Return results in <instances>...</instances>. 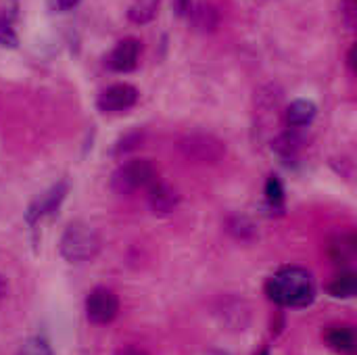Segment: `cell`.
Listing matches in <instances>:
<instances>
[{"mask_svg": "<svg viewBox=\"0 0 357 355\" xmlns=\"http://www.w3.org/2000/svg\"><path fill=\"white\" fill-rule=\"evenodd\" d=\"M266 295L282 308H307L316 299V282L305 268H280L268 282Z\"/></svg>", "mask_w": 357, "mask_h": 355, "instance_id": "obj_1", "label": "cell"}, {"mask_svg": "<svg viewBox=\"0 0 357 355\" xmlns=\"http://www.w3.org/2000/svg\"><path fill=\"white\" fill-rule=\"evenodd\" d=\"M59 251L69 264H86L92 262L100 251L98 232L86 222H71L59 243Z\"/></svg>", "mask_w": 357, "mask_h": 355, "instance_id": "obj_2", "label": "cell"}, {"mask_svg": "<svg viewBox=\"0 0 357 355\" xmlns=\"http://www.w3.org/2000/svg\"><path fill=\"white\" fill-rule=\"evenodd\" d=\"M157 182V167L149 159H132L113 174L111 186L119 195H130L142 188H151Z\"/></svg>", "mask_w": 357, "mask_h": 355, "instance_id": "obj_3", "label": "cell"}, {"mask_svg": "<svg viewBox=\"0 0 357 355\" xmlns=\"http://www.w3.org/2000/svg\"><path fill=\"white\" fill-rule=\"evenodd\" d=\"M178 151L184 159L192 161V163H203V165H213L220 163L226 155V144L205 132H195V134H186L180 142H178Z\"/></svg>", "mask_w": 357, "mask_h": 355, "instance_id": "obj_4", "label": "cell"}, {"mask_svg": "<svg viewBox=\"0 0 357 355\" xmlns=\"http://www.w3.org/2000/svg\"><path fill=\"white\" fill-rule=\"evenodd\" d=\"M119 314V299L107 287H96L86 297V316L92 324H109Z\"/></svg>", "mask_w": 357, "mask_h": 355, "instance_id": "obj_5", "label": "cell"}, {"mask_svg": "<svg viewBox=\"0 0 357 355\" xmlns=\"http://www.w3.org/2000/svg\"><path fill=\"white\" fill-rule=\"evenodd\" d=\"M136 100H138V90L134 86L115 84L98 96L96 105L102 113H121V111L132 109Z\"/></svg>", "mask_w": 357, "mask_h": 355, "instance_id": "obj_6", "label": "cell"}, {"mask_svg": "<svg viewBox=\"0 0 357 355\" xmlns=\"http://www.w3.org/2000/svg\"><path fill=\"white\" fill-rule=\"evenodd\" d=\"M65 197H67V182H59V184H54L50 190H46L44 195H40V197L29 205V209H27V213H25L27 224L33 226V224H38L44 216L54 213V211L61 207V203L65 201Z\"/></svg>", "mask_w": 357, "mask_h": 355, "instance_id": "obj_7", "label": "cell"}, {"mask_svg": "<svg viewBox=\"0 0 357 355\" xmlns=\"http://www.w3.org/2000/svg\"><path fill=\"white\" fill-rule=\"evenodd\" d=\"M138 56H140V42L136 38H126L111 50L107 65H109V69H113L117 73H128V71L136 69Z\"/></svg>", "mask_w": 357, "mask_h": 355, "instance_id": "obj_8", "label": "cell"}, {"mask_svg": "<svg viewBox=\"0 0 357 355\" xmlns=\"http://www.w3.org/2000/svg\"><path fill=\"white\" fill-rule=\"evenodd\" d=\"M188 17H190V23L197 31L201 33H211L218 29L220 25V10L209 4V2H197V4H190L188 8Z\"/></svg>", "mask_w": 357, "mask_h": 355, "instance_id": "obj_9", "label": "cell"}, {"mask_svg": "<svg viewBox=\"0 0 357 355\" xmlns=\"http://www.w3.org/2000/svg\"><path fill=\"white\" fill-rule=\"evenodd\" d=\"M149 203H151V209L155 213H169L176 209V205L180 203V195L165 182H155L151 188H149Z\"/></svg>", "mask_w": 357, "mask_h": 355, "instance_id": "obj_10", "label": "cell"}, {"mask_svg": "<svg viewBox=\"0 0 357 355\" xmlns=\"http://www.w3.org/2000/svg\"><path fill=\"white\" fill-rule=\"evenodd\" d=\"M218 314L222 316V322L232 326L234 331H243L249 322V308L245 305L243 299H236V297L222 299Z\"/></svg>", "mask_w": 357, "mask_h": 355, "instance_id": "obj_11", "label": "cell"}, {"mask_svg": "<svg viewBox=\"0 0 357 355\" xmlns=\"http://www.w3.org/2000/svg\"><path fill=\"white\" fill-rule=\"evenodd\" d=\"M324 339L328 343L331 349L339 352L343 355H354L356 354L357 341H356V331L351 326L339 324V326H328L324 333Z\"/></svg>", "mask_w": 357, "mask_h": 355, "instance_id": "obj_12", "label": "cell"}, {"mask_svg": "<svg viewBox=\"0 0 357 355\" xmlns=\"http://www.w3.org/2000/svg\"><path fill=\"white\" fill-rule=\"evenodd\" d=\"M316 115H318V107H316L312 100H307V98H297V100H293V103L289 105V109H287V123H289V128L299 130V128L310 126V123L316 119Z\"/></svg>", "mask_w": 357, "mask_h": 355, "instance_id": "obj_13", "label": "cell"}, {"mask_svg": "<svg viewBox=\"0 0 357 355\" xmlns=\"http://www.w3.org/2000/svg\"><path fill=\"white\" fill-rule=\"evenodd\" d=\"M272 149H274V153H276L280 159L291 161V159H295V157L299 155V151L303 149V138L291 128V132H284V134H280V136L274 140Z\"/></svg>", "mask_w": 357, "mask_h": 355, "instance_id": "obj_14", "label": "cell"}, {"mask_svg": "<svg viewBox=\"0 0 357 355\" xmlns=\"http://www.w3.org/2000/svg\"><path fill=\"white\" fill-rule=\"evenodd\" d=\"M328 293L335 299H351L357 293V278L354 272H343L339 274L331 285H328Z\"/></svg>", "mask_w": 357, "mask_h": 355, "instance_id": "obj_15", "label": "cell"}, {"mask_svg": "<svg viewBox=\"0 0 357 355\" xmlns=\"http://www.w3.org/2000/svg\"><path fill=\"white\" fill-rule=\"evenodd\" d=\"M159 10V0H136L130 10H128V17L132 23H138V25H144L149 21L155 19Z\"/></svg>", "mask_w": 357, "mask_h": 355, "instance_id": "obj_16", "label": "cell"}, {"mask_svg": "<svg viewBox=\"0 0 357 355\" xmlns=\"http://www.w3.org/2000/svg\"><path fill=\"white\" fill-rule=\"evenodd\" d=\"M356 253V236H339L335 243H331V257L335 264H347Z\"/></svg>", "mask_w": 357, "mask_h": 355, "instance_id": "obj_17", "label": "cell"}, {"mask_svg": "<svg viewBox=\"0 0 357 355\" xmlns=\"http://www.w3.org/2000/svg\"><path fill=\"white\" fill-rule=\"evenodd\" d=\"M266 199L274 209H282L284 203V186L278 180V176H270L268 184H266Z\"/></svg>", "mask_w": 357, "mask_h": 355, "instance_id": "obj_18", "label": "cell"}, {"mask_svg": "<svg viewBox=\"0 0 357 355\" xmlns=\"http://www.w3.org/2000/svg\"><path fill=\"white\" fill-rule=\"evenodd\" d=\"M19 355H52V349L44 337H31L21 345Z\"/></svg>", "mask_w": 357, "mask_h": 355, "instance_id": "obj_19", "label": "cell"}, {"mask_svg": "<svg viewBox=\"0 0 357 355\" xmlns=\"http://www.w3.org/2000/svg\"><path fill=\"white\" fill-rule=\"evenodd\" d=\"M228 230H230L236 239H249V236L255 234V226H253L247 218H243V216H234V218L228 222Z\"/></svg>", "mask_w": 357, "mask_h": 355, "instance_id": "obj_20", "label": "cell"}, {"mask_svg": "<svg viewBox=\"0 0 357 355\" xmlns=\"http://www.w3.org/2000/svg\"><path fill=\"white\" fill-rule=\"evenodd\" d=\"M19 44V38L10 25V21H6L2 15H0V46L2 48H17Z\"/></svg>", "mask_w": 357, "mask_h": 355, "instance_id": "obj_21", "label": "cell"}, {"mask_svg": "<svg viewBox=\"0 0 357 355\" xmlns=\"http://www.w3.org/2000/svg\"><path fill=\"white\" fill-rule=\"evenodd\" d=\"M341 17H343V23L354 29L357 21V0H343L341 2Z\"/></svg>", "mask_w": 357, "mask_h": 355, "instance_id": "obj_22", "label": "cell"}, {"mask_svg": "<svg viewBox=\"0 0 357 355\" xmlns=\"http://www.w3.org/2000/svg\"><path fill=\"white\" fill-rule=\"evenodd\" d=\"M140 140H142V136H140V134H130V136H126L123 140H119L117 153H126V151L136 149V146L140 144Z\"/></svg>", "mask_w": 357, "mask_h": 355, "instance_id": "obj_23", "label": "cell"}, {"mask_svg": "<svg viewBox=\"0 0 357 355\" xmlns=\"http://www.w3.org/2000/svg\"><path fill=\"white\" fill-rule=\"evenodd\" d=\"M82 0H50V6L52 10H59V13H65V10H71L73 6H77Z\"/></svg>", "mask_w": 357, "mask_h": 355, "instance_id": "obj_24", "label": "cell"}, {"mask_svg": "<svg viewBox=\"0 0 357 355\" xmlns=\"http://www.w3.org/2000/svg\"><path fill=\"white\" fill-rule=\"evenodd\" d=\"M174 6H176V13L180 17L188 15V8H190V0H174Z\"/></svg>", "mask_w": 357, "mask_h": 355, "instance_id": "obj_25", "label": "cell"}, {"mask_svg": "<svg viewBox=\"0 0 357 355\" xmlns=\"http://www.w3.org/2000/svg\"><path fill=\"white\" fill-rule=\"evenodd\" d=\"M115 355H149L144 349H140V347H121L119 352Z\"/></svg>", "mask_w": 357, "mask_h": 355, "instance_id": "obj_26", "label": "cell"}, {"mask_svg": "<svg viewBox=\"0 0 357 355\" xmlns=\"http://www.w3.org/2000/svg\"><path fill=\"white\" fill-rule=\"evenodd\" d=\"M6 293H8V285H6V278L0 274V301L6 297Z\"/></svg>", "mask_w": 357, "mask_h": 355, "instance_id": "obj_27", "label": "cell"}, {"mask_svg": "<svg viewBox=\"0 0 357 355\" xmlns=\"http://www.w3.org/2000/svg\"><path fill=\"white\" fill-rule=\"evenodd\" d=\"M347 63H349V67L351 69H356V46L349 50V56H347Z\"/></svg>", "mask_w": 357, "mask_h": 355, "instance_id": "obj_28", "label": "cell"}, {"mask_svg": "<svg viewBox=\"0 0 357 355\" xmlns=\"http://www.w3.org/2000/svg\"><path fill=\"white\" fill-rule=\"evenodd\" d=\"M205 355H230L228 352H222V349H211V352H207Z\"/></svg>", "mask_w": 357, "mask_h": 355, "instance_id": "obj_29", "label": "cell"}]
</instances>
